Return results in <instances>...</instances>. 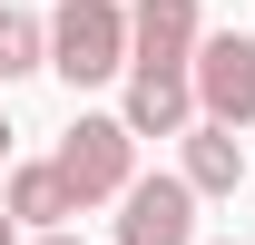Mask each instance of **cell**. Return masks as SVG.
<instances>
[{
	"label": "cell",
	"mask_w": 255,
	"mask_h": 245,
	"mask_svg": "<svg viewBox=\"0 0 255 245\" xmlns=\"http://www.w3.org/2000/svg\"><path fill=\"white\" fill-rule=\"evenodd\" d=\"M128 137H187L196 118V89H187V69H128Z\"/></svg>",
	"instance_id": "cell-6"
},
{
	"label": "cell",
	"mask_w": 255,
	"mask_h": 245,
	"mask_svg": "<svg viewBox=\"0 0 255 245\" xmlns=\"http://www.w3.org/2000/svg\"><path fill=\"white\" fill-rule=\"evenodd\" d=\"M49 167L69 177L79 206H98V196H128V177H137V137H128V118H69V137H59Z\"/></svg>",
	"instance_id": "cell-3"
},
{
	"label": "cell",
	"mask_w": 255,
	"mask_h": 245,
	"mask_svg": "<svg viewBox=\"0 0 255 245\" xmlns=\"http://www.w3.org/2000/svg\"><path fill=\"white\" fill-rule=\"evenodd\" d=\"M187 89H196V118H216V127L246 137L255 127V39L246 30H206L196 59H187Z\"/></svg>",
	"instance_id": "cell-2"
},
{
	"label": "cell",
	"mask_w": 255,
	"mask_h": 245,
	"mask_svg": "<svg viewBox=\"0 0 255 245\" xmlns=\"http://www.w3.org/2000/svg\"><path fill=\"white\" fill-rule=\"evenodd\" d=\"M206 39L196 0H128V69H187Z\"/></svg>",
	"instance_id": "cell-5"
},
{
	"label": "cell",
	"mask_w": 255,
	"mask_h": 245,
	"mask_svg": "<svg viewBox=\"0 0 255 245\" xmlns=\"http://www.w3.org/2000/svg\"><path fill=\"white\" fill-rule=\"evenodd\" d=\"M177 177H187L196 196H236V186H246V147H236V127L187 118V167H177Z\"/></svg>",
	"instance_id": "cell-7"
},
{
	"label": "cell",
	"mask_w": 255,
	"mask_h": 245,
	"mask_svg": "<svg viewBox=\"0 0 255 245\" xmlns=\"http://www.w3.org/2000/svg\"><path fill=\"white\" fill-rule=\"evenodd\" d=\"M49 69L69 89H98L128 69V0H59L49 10Z\"/></svg>",
	"instance_id": "cell-1"
},
{
	"label": "cell",
	"mask_w": 255,
	"mask_h": 245,
	"mask_svg": "<svg viewBox=\"0 0 255 245\" xmlns=\"http://www.w3.org/2000/svg\"><path fill=\"white\" fill-rule=\"evenodd\" d=\"M0 206L20 216V226H39V236H49V226H69V216H79V196H69V177H59V167H10Z\"/></svg>",
	"instance_id": "cell-8"
},
{
	"label": "cell",
	"mask_w": 255,
	"mask_h": 245,
	"mask_svg": "<svg viewBox=\"0 0 255 245\" xmlns=\"http://www.w3.org/2000/svg\"><path fill=\"white\" fill-rule=\"evenodd\" d=\"M0 245H20V216H10V206H0Z\"/></svg>",
	"instance_id": "cell-10"
},
{
	"label": "cell",
	"mask_w": 255,
	"mask_h": 245,
	"mask_svg": "<svg viewBox=\"0 0 255 245\" xmlns=\"http://www.w3.org/2000/svg\"><path fill=\"white\" fill-rule=\"evenodd\" d=\"M0 157H10V118H0Z\"/></svg>",
	"instance_id": "cell-12"
},
{
	"label": "cell",
	"mask_w": 255,
	"mask_h": 245,
	"mask_svg": "<svg viewBox=\"0 0 255 245\" xmlns=\"http://www.w3.org/2000/svg\"><path fill=\"white\" fill-rule=\"evenodd\" d=\"M39 245H79V236H69V226H49V236H39Z\"/></svg>",
	"instance_id": "cell-11"
},
{
	"label": "cell",
	"mask_w": 255,
	"mask_h": 245,
	"mask_svg": "<svg viewBox=\"0 0 255 245\" xmlns=\"http://www.w3.org/2000/svg\"><path fill=\"white\" fill-rule=\"evenodd\" d=\"M30 69H49V20L0 10V79H30Z\"/></svg>",
	"instance_id": "cell-9"
},
{
	"label": "cell",
	"mask_w": 255,
	"mask_h": 245,
	"mask_svg": "<svg viewBox=\"0 0 255 245\" xmlns=\"http://www.w3.org/2000/svg\"><path fill=\"white\" fill-rule=\"evenodd\" d=\"M118 245H196V186L187 177H128Z\"/></svg>",
	"instance_id": "cell-4"
}]
</instances>
